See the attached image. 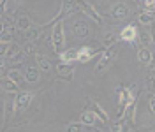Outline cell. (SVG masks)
<instances>
[{
    "label": "cell",
    "mask_w": 155,
    "mask_h": 132,
    "mask_svg": "<svg viewBox=\"0 0 155 132\" xmlns=\"http://www.w3.org/2000/svg\"><path fill=\"white\" fill-rule=\"evenodd\" d=\"M146 90L148 92H155V69L150 71V74L146 76Z\"/></svg>",
    "instance_id": "26"
},
{
    "label": "cell",
    "mask_w": 155,
    "mask_h": 132,
    "mask_svg": "<svg viewBox=\"0 0 155 132\" xmlns=\"http://www.w3.org/2000/svg\"><path fill=\"white\" fill-rule=\"evenodd\" d=\"M139 44H141V48H148L153 44V39H152V34H148V32H143L141 35H139Z\"/></svg>",
    "instance_id": "25"
},
{
    "label": "cell",
    "mask_w": 155,
    "mask_h": 132,
    "mask_svg": "<svg viewBox=\"0 0 155 132\" xmlns=\"http://www.w3.org/2000/svg\"><path fill=\"white\" fill-rule=\"evenodd\" d=\"M90 132H102V130H101V129H95V127H92V130Z\"/></svg>",
    "instance_id": "35"
},
{
    "label": "cell",
    "mask_w": 155,
    "mask_h": 132,
    "mask_svg": "<svg viewBox=\"0 0 155 132\" xmlns=\"http://www.w3.org/2000/svg\"><path fill=\"white\" fill-rule=\"evenodd\" d=\"M21 51H23V55H32V53H35V42L34 41H27L23 48H21Z\"/></svg>",
    "instance_id": "27"
},
{
    "label": "cell",
    "mask_w": 155,
    "mask_h": 132,
    "mask_svg": "<svg viewBox=\"0 0 155 132\" xmlns=\"http://www.w3.org/2000/svg\"><path fill=\"white\" fill-rule=\"evenodd\" d=\"M118 37L122 39L124 42H134L136 39H137V28H136V25H127L125 28L120 32Z\"/></svg>",
    "instance_id": "9"
},
{
    "label": "cell",
    "mask_w": 155,
    "mask_h": 132,
    "mask_svg": "<svg viewBox=\"0 0 155 132\" xmlns=\"http://www.w3.org/2000/svg\"><path fill=\"white\" fill-rule=\"evenodd\" d=\"M150 111H152V113L155 114V95H152V97H150Z\"/></svg>",
    "instance_id": "34"
},
{
    "label": "cell",
    "mask_w": 155,
    "mask_h": 132,
    "mask_svg": "<svg viewBox=\"0 0 155 132\" xmlns=\"http://www.w3.org/2000/svg\"><path fill=\"white\" fill-rule=\"evenodd\" d=\"M7 78H9L11 81H14L18 86H23V83H25V76H23V72L19 69H11L9 72H7Z\"/></svg>",
    "instance_id": "17"
},
{
    "label": "cell",
    "mask_w": 155,
    "mask_h": 132,
    "mask_svg": "<svg viewBox=\"0 0 155 132\" xmlns=\"http://www.w3.org/2000/svg\"><path fill=\"white\" fill-rule=\"evenodd\" d=\"M32 99H34V94H32V92H25V90L19 92L18 97H16V101H14V107H16V111H25V109L30 106Z\"/></svg>",
    "instance_id": "5"
},
{
    "label": "cell",
    "mask_w": 155,
    "mask_h": 132,
    "mask_svg": "<svg viewBox=\"0 0 155 132\" xmlns=\"http://www.w3.org/2000/svg\"><path fill=\"white\" fill-rule=\"evenodd\" d=\"M5 58L9 60V62H21L23 60V51H21V48L18 44H9L7 48V53H5Z\"/></svg>",
    "instance_id": "8"
},
{
    "label": "cell",
    "mask_w": 155,
    "mask_h": 132,
    "mask_svg": "<svg viewBox=\"0 0 155 132\" xmlns=\"http://www.w3.org/2000/svg\"><path fill=\"white\" fill-rule=\"evenodd\" d=\"M130 11H129V7H127L125 4H116L115 7H113V11H111V16L115 19H124V18H127V14H129Z\"/></svg>",
    "instance_id": "12"
},
{
    "label": "cell",
    "mask_w": 155,
    "mask_h": 132,
    "mask_svg": "<svg viewBox=\"0 0 155 132\" xmlns=\"http://www.w3.org/2000/svg\"><path fill=\"white\" fill-rule=\"evenodd\" d=\"M0 86H2L7 94H14V92H18L19 90V86L16 85L14 81H11L7 76H5V78H0Z\"/></svg>",
    "instance_id": "16"
},
{
    "label": "cell",
    "mask_w": 155,
    "mask_h": 132,
    "mask_svg": "<svg viewBox=\"0 0 155 132\" xmlns=\"http://www.w3.org/2000/svg\"><path fill=\"white\" fill-rule=\"evenodd\" d=\"M67 132H85V125L81 122H74L67 127Z\"/></svg>",
    "instance_id": "29"
},
{
    "label": "cell",
    "mask_w": 155,
    "mask_h": 132,
    "mask_svg": "<svg viewBox=\"0 0 155 132\" xmlns=\"http://www.w3.org/2000/svg\"><path fill=\"white\" fill-rule=\"evenodd\" d=\"M76 4H78V7L83 11L85 14H87L88 18L92 19V21H95V23H101V25H104V18L99 14V11L90 4V2H85V0H76Z\"/></svg>",
    "instance_id": "3"
},
{
    "label": "cell",
    "mask_w": 155,
    "mask_h": 132,
    "mask_svg": "<svg viewBox=\"0 0 155 132\" xmlns=\"http://www.w3.org/2000/svg\"><path fill=\"white\" fill-rule=\"evenodd\" d=\"M14 102L12 101H5L4 102V123H9L11 118H12V114H14Z\"/></svg>",
    "instance_id": "19"
},
{
    "label": "cell",
    "mask_w": 155,
    "mask_h": 132,
    "mask_svg": "<svg viewBox=\"0 0 155 132\" xmlns=\"http://www.w3.org/2000/svg\"><path fill=\"white\" fill-rule=\"evenodd\" d=\"M74 35H76L78 39H87L88 35H90V25H88L87 19H79V21H76L74 23Z\"/></svg>",
    "instance_id": "6"
},
{
    "label": "cell",
    "mask_w": 155,
    "mask_h": 132,
    "mask_svg": "<svg viewBox=\"0 0 155 132\" xmlns=\"http://www.w3.org/2000/svg\"><path fill=\"white\" fill-rule=\"evenodd\" d=\"M57 76H60L62 79L71 81V79H72V76H74V67H72V64L60 62V64L57 65Z\"/></svg>",
    "instance_id": "7"
},
{
    "label": "cell",
    "mask_w": 155,
    "mask_h": 132,
    "mask_svg": "<svg viewBox=\"0 0 155 132\" xmlns=\"http://www.w3.org/2000/svg\"><path fill=\"white\" fill-rule=\"evenodd\" d=\"M7 5H9V0H2L0 2V18L7 12Z\"/></svg>",
    "instance_id": "32"
},
{
    "label": "cell",
    "mask_w": 155,
    "mask_h": 132,
    "mask_svg": "<svg viewBox=\"0 0 155 132\" xmlns=\"http://www.w3.org/2000/svg\"><path fill=\"white\" fill-rule=\"evenodd\" d=\"M32 27V19L27 16V14H21L18 19H16V30H19V32H27V30Z\"/></svg>",
    "instance_id": "13"
},
{
    "label": "cell",
    "mask_w": 155,
    "mask_h": 132,
    "mask_svg": "<svg viewBox=\"0 0 155 132\" xmlns=\"http://www.w3.org/2000/svg\"><path fill=\"white\" fill-rule=\"evenodd\" d=\"M125 132H136V130H134V129H127Z\"/></svg>",
    "instance_id": "38"
},
{
    "label": "cell",
    "mask_w": 155,
    "mask_h": 132,
    "mask_svg": "<svg viewBox=\"0 0 155 132\" xmlns=\"http://www.w3.org/2000/svg\"><path fill=\"white\" fill-rule=\"evenodd\" d=\"M94 114L97 116L99 123H109V114L102 109V106H101V104L94 102Z\"/></svg>",
    "instance_id": "14"
},
{
    "label": "cell",
    "mask_w": 155,
    "mask_h": 132,
    "mask_svg": "<svg viewBox=\"0 0 155 132\" xmlns=\"http://www.w3.org/2000/svg\"><path fill=\"white\" fill-rule=\"evenodd\" d=\"M99 53H102L99 48L83 46V48H79V51H78V62H81V64H87V62H90L94 57H97Z\"/></svg>",
    "instance_id": "4"
},
{
    "label": "cell",
    "mask_w": 155,
    "mask_h": 132,
    "mask_svg": "<svg viewBox=\"0 0 155 132\" xmlns=\"http://www.w3.org/2000/svg\"><path fill=\"white\" fill-rule=\"evenodd\" d=\"M78 11L76 0H64V7H62V16H69L71 12Z\"/></svg>",
    "instance_id": "23"
},
{
    "label": "cell",
    "mask_w": 155,
    "mask_h": 132,
    "mask_svg": "<svg viewBox=\"0 0 155 132\" xmlns=\"http://www.w3.org/2000/svg\"><path fill=\"white\" fill-rule=\"evenodd\" d=\"M78 51L76 48H69V49H64L62 53H58L60 55V62H65V64H74L78 62Z\"/></svg>",
    "instance_id": "10"
},
{
    "label": "cell",
    "mask_w": 155,
    "mask_h": 132,
    "mask_svg": "<svg viewBox=\"0 0 155 132\" xmlns=\"http://www.w3.org/2000/svg\"><path fill=\"white\" fill-rule=\"evenodd\" d=\"M109 132H124V122H115L109 125Z\"/></svg>",
    "instance_id": "30"
},
{
    "label": "cell",
    "mask_w": 155,
    "mask_h": 132,
    "mask_svg": "<svg viewBox=\"0 0 155 132\" xmlns=\"http://www.w3.org/2000/svg\"><path fill=\"white\" fill-rule=\"evenodd\" d=\"M152 39H153V44H155V34H153V35H152Z\"/></svg>",
    "instance_id": "39"
},
{
    "label": "cell",
    "mask_w": 155,
    "mask_h": 132,
    "mask_svg": "<svg viewBox=\"0 0 155 132\" xmlns=\"http://www.w3.org/2000/svg\"><path fill=\"white\" fill-rule=\"evenodd\" d=\"M118 35H116L115 32H106V34H104V39H102V46L106 48H111V46H115L116 44V41H118Z\"/></svg>",
    "instance_id": "22"
},
{
    "label": "cell",
    "mask_w": 155,
    "mask_h": 132,
    "mask_svg": "<svg viewBox=\"0 0 155 132\" xmlns=\"http://www.w3.org/2000/svg\"><path fill=\"white\" fill-rule=\"evenodd\" d=\"M7 48H9V44H7V42H0V57H5Z\"/></svg>",
    "instance_id": "33"
},
{
    "label": "cell",
    "mask_w": 155,
    "mask_h": 132,
    "mask_svg": "<svg viewBox=\"0 0 155 132\" xmlns=\"http://www.w3.org/2000/svg\"><path fill=\"white\" fill-rule=\"evenodd\" d=\"M23 76H25V83H27V81H28V83H37L39 76H41V71H39L37 67H28Z\"/></svg>",
    "instance_id": "15"
},
{
    "label": "cell",
    "mask_w": 155,
    "mask_h": 132,
    "mask_svg": "<svg viewBox=\"0 0 155 132\" xmlns=\"http://www.w3.org/2000/svg\"><path fill=\"white\" fill-rule=\"evenodd\" d=\"M35 62H37L39 65V71H42V72H51V64H49V60L46 57H42V55H35Z\"/></svg>",
    "instance_id": "21"
},
{
    "label": "cell",
    "mask_w": 155,
    "mask_h": 132,
    "mask_svg": "<svg viewBox=\"0 0 155 132\" xmlns=\"http://www.w3.org/2000/svg\"><path fill=\"white\" fill-rule=\"evenodd\" d=\"M143 12H153L155 11V0H143L141 2Z\"/></svg>",
    "instance_id": "28"
},
{
    "label": "cell",
    "mask_w": 155,
    "mask_h": 132,
    "mask_svg": "<svg viewBox=\"0 0 155 132\" xmlns=\"http://www.w3.org/2000/svg\"><path fill=\"white\" fill-rule=\"evenodd\" d=\"M0 69H4V60L0 58Z\"/></svg>",
    "instance_id": "36"
},
{
    "label": "cell",
    "mask_w": 155,
    "mask_h": 132,
    "mask_svg": "<svg viewBox=\"0 0 155 132\" xmlns=\"http://www.w3.org/2000/svg\"><path fill=\"white\" fill-rule=\"evenodd\" d=\"M11 39H12V34H11V32H2V34H0V42L11 44Z\"/></svg>",
    "instance_id": "31"
},
{
    "label": "cell",
    "mask_w": 155,
    "mask_h": 132,
    "mask_svg": "<svg viewBox=\"0 0 155 132\" xmlns=\"http://www.w3.org/2000/svg\"><path fill=\"white\" fill-rule=\"evenodd\" d=\"M116 55H118V46H116V44L115 46H111V48H107L106 51H102L101 57H99V62H97L95 69H94V72H95L97 76L104 74L107 69L111 67V64L115 62Z\"/></svg>",
    "instance_id": "1"
},
{
    "label": "cell",
    "mask_w": 155,
    "mask_h": 132,
    "mask_svg": "<svg viewBox=\"0 0 155 132\" xmlns=\"http://www.w3.org/2000/svg\"><path fill=\"white\" fill-rule=\"evenodd\" d=\"M51 46L57 51L64 49L65 46V32H64V23L57 21V25L53 27V34H51Z\"/></svg>",
    "instance_id": "2"
},
{
    "label": "cell",
    "mask_w": 155,
    "mask_h": 132,
    "mask_svg": "<svg viewBox=\"0 0 155 132\" xmlns=\"http://www.w3.org/2000/svg\"><path fill=\"white\" fill-rule=\"evenodd\" d=\"M137 60L143 64V65H150L153 62V53L148 49V48H139L137 49Z\"/></svg>",
    "instance_id": "11"
},
{
    "label": "cell",
    "mask_w": 155,
    "mask_h": 132,
    "mask_svg": "<svg viewBox=\"0 0 155 132\" xmlns=\"http://www.w3.org/2000/svg\"><path fill=\"white\" fill-rule=\"evenodd\" d=\"M42 34V28L39 27V25H32L27 32H25V39L27 41H34L35 42V39H39V35Z\"/></svg>",
    "instance_id": "20"
},
{
    "label": "cell",
    "mask_w": 155,
    "mask_h": 132,
    "mask_svg": "<svg viewBox=\"0 0 155 132\" xmlns=\"http://www.w3.org/2000/svg\"><path fill=\"white\" fill-rule=\"evenodd\" d=\"M137 21H139L141 25H152L155 21V14L153 12H141V14L137 16Z\"/></svg>",
    "instance_id": "24"
},
{
    "label": "cell",
    "mask_w": 155,
    "mask_h": 132,
    "mask_svg": "<svg viewBox=\"0 0 155 132\" xmlns=\"http://www.w3.org/2000/svg\"><path fill=\"white\" fill-rule=\"evenodd\" d=\"M0 78H4V69H0Z\"/></svg>",
    "instance_id": "37"
},
{
    "label": "cell",
    "mask_w": 155,
    "mask_h": 132,
    "mask_svg": "<svg viewBox=\"0 0 155 132\" xmlns=\"http://www.w3.org/2000/svg\"><path fill=\"white\" fill-rule=\"evenodd\" d=\"M79 122L83 123V125H87V127H94L97 123V116L94 114V111H85L79 116Z\"/></svg>",
    "instance_id": "18"
}]
</instances>
